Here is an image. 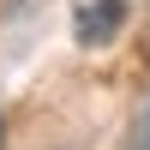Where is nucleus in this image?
Instances as JSON below:
<instances>
[{"label":"nucleus","instance_id":"1","mask_svg":"<svg viewBox=\"0 0 150 150\" xmlns=\"http://www.w3.org/2000/svg\"><path fill=\"white\" fill-rule=\"evenodd\" d=\"M126 24V0H72V42L78 48H108Z\"/></svg>","mask_w":150,"mask_h":150}]
</instances>
